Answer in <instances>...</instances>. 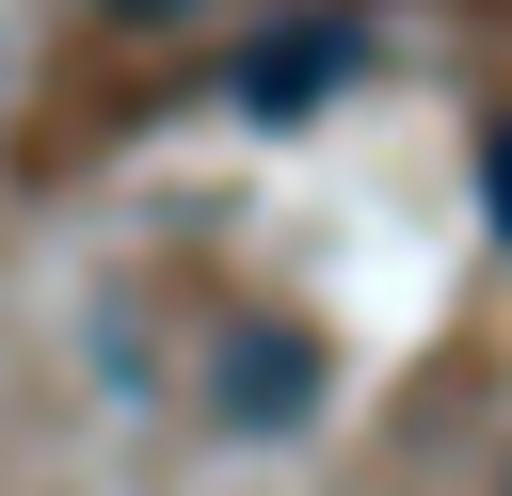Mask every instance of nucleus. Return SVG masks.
<instances>
[{
	"label": "nucleus",
	"instance_id": "obj_3",
	"mask_svg": "<svg viewBox=\"0 0 512 496\" xmlns=\"http://www.w3.org/2000/svg\"><path fill=\"white\" fill-rule=\"evenodd\" d=\"M480 208H496V240H512V128L480 144Z\"/></svg>",
	"mask_w": 512,
	"mask_h": 496
},
{
	"label": "nucleus",
	"instance_id": "obj_4",
	"mask_svg": "<svg viewBox=\"0 0 512 496\" xmlns=\"http://www.w3.org/2000/svg\"><path fill=\"white\" fill-rule=\"evenodd\" d=\"M112 16H144V32H176V16H208V0H112Z\"/></svg>",
	"mask_w": 512,
	"mask_h": 496
},
{
	"label": "nucleus",
	"instance_id": "obj_2",
	"mask_svg": "<svg viewBox=\"0 0 512 496\" xmlns=\"http://www.w3.org/2000/svg\"><path fill=\"white\" fill-rule=\"evenodd\" d=\"M304 400H320V352H304V336H240V352H224V416H240V432H288Z\"/></svg>",
	"mask_w": 512,
	"mask_h": 496
},
{
	"label": "nucleus",
	"instance_id": "obj_1",
	"mask_svg": "<svg viewBox=\"0 0 512 496\" xmlns=\"http://www.w3.org/2000/svg\"><path fill=\"white\" fill-rule=\"evenodd\" d=\"M352 64H368V32H352V16H288L272 48H240V112H256V128H288V112H320Z\"/></svg>",
	"mask_w": 512,
	"mask_h": 496
}]
</instances>
